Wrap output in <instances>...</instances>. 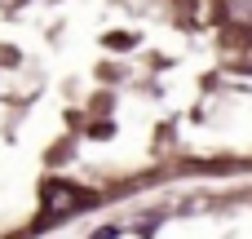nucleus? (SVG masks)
Listing matches in <instances>:
<instances>
[{"instance_id": "obj_1", "label": "nucleus", "mask_w": 252, "mask_h": 239, "mask_svg": "<svg viewBox=\"0 0 252 239\" xmlns=\"http://www.w3.org/2000/svg\"><path fill=\"white\" fill-rule=\"evenodd\" d=\"M84 204V191L66 186V182H49L44 186V217H66Z\"/></svg>"}]
</instances>
